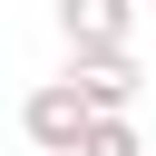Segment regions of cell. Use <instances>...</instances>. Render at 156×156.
<instances>
[{"instance_id": "cell-1", "label": "cell", "mask_w": 156, "mask_h": 156, "mask_svg": "<svg viewBox=\"0 0 156 156\" xmlns=\"http://www.w3.org/2000/svg\"><path fill=\"white\" fill-rule=\"evenodd\" d=\"M20 127H29V156H78V136H88V98H78L68 78H49V88L20 98Z\"/></svg>"}, {"instance_id": "cell-2", "label": "cell", "mask_w": 156, "mask_h": 156, "mask_svg": "<svg viewBox=\"0 0 156 156\" xmlns=\"http://www.w3.org/2000/svg\"><path fill=\"white\" fill-rule=\"evenodd\" d=\"M58 39L68 58H107L136 39V0H58Z\"/></svg>"}, {"instance_id": "cell-3", "label": "cell", "mask_w": 156, "mask_h": 156, "mask_svg": "<svg viewBox=\"0 0 156 156\" xmlns=\"http://www.w3.org/2000/svg\"><path fill=\"white\" fill-rule=\"evenodd\" d=\"M68 88L88 98V117H127V107H136V49H107V58H68Z\"/></svg>"}, {"instance_id": "cell-4", "label": "cell", "mask_w": 156, "mask_h": 156, "mask_svg": "<svg viewBox=\"0 0 156 156\" xmlns=\"http://www.w3.org/2000/svg\"><path fill=\"white\" fill-rule=\"evenodd\" d=\"M78 156H146V136H136L127 117H88V136H78Z\"/></svg>"}]
</instances>
